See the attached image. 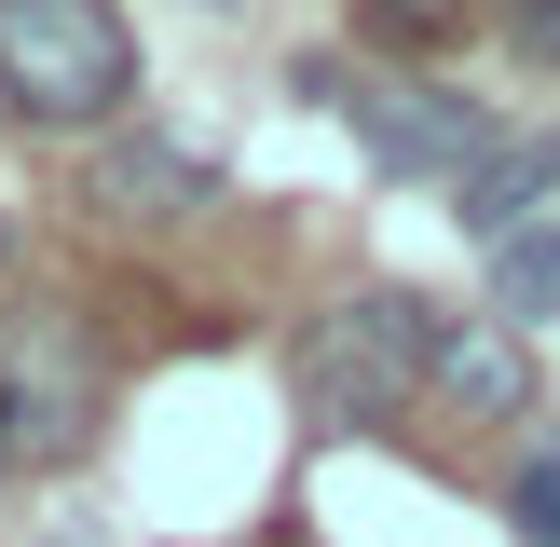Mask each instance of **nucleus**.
Masks as SVG:
<instances>
[{"mask_svg":"<svg viewBox=\"0 0 560 547\" xmlns=\"http://www.w3.org/2000/svg\"><path fill=\"white\" fill-rule=\"evenodd\" d=\"M452 328L465 315L424 301V288H355L342 315L301 328V370H288L301 424H315V438H355V424H383V410H410V383H438Z\"/></svg>","mask_w":560,"mask_h":547,"instance_id":"nucleus-1","label":"nucleus"},{"mask_svg":"<svg viewBox=\"0 0 560 547\" xmlns=\"http://www.w3.org/2000/svg\"><path fill=\"white\" fill-rule=\"evenodd\" d=\"M0 96L27 124H109L137 96L124 0H0Z\"/></svg>","mask_w":560,"mask_h":547,"instance_id":"nucleus-2","label":"nucleus"},{"mask_svg":"<svg viewBox=\"0 0 560 547\" xmlns=\"http://www.w3.org/2000/svg\"><path fill=\"white\" fill-rule=\"evenodd\" d=\"M342 109H355V137H370L383 178H465V164L492 151L479 96H452V82H383V96H342Z\"/></svg>","mask_w":560,"mask_h":547,"instance_id":"nucleus-3","label":"nucleus"},{"mask_svg":"<svg viewBox=\"0 0 560 547\" xmlns=\"http://www.w3.org/2000/svg\"><path fill=\"white\" fill-rule=\"evenodd\" d=\"M82 410H96V356H82L55 315H27L14 328V370H0V438L55 465V452H82Z\"/></svg>","mask_w":560,"mask_h":547,"instance_id":"nucleus-4","label":"nucleus"},{"mask_svg":"<svg viewBox=\"0 0 560 547\" xmlns=\"http://www.w3.org/2000/svg\"><path fill=\"white\" fill-rule=\"evenodd\" d=\"M547 191H560V137H492V151L452 178V219H465L479 246H520Z\"/></svg>","mask_w":560,"mask_h":547,"instance_id":"nucleus-5","label":"nucleus"},{"mask_svg":"<svg viewBox=\"0 0 560 547\" xmlns=\"http://www.w3.org/2000/svg\"><path fill=\"white\" fill-rule=\"evenodd\" d=\"M438 397L479 410V424H520V410H534V356H520V328H452V356H438Z\"/></svg>","mask_w":560,"mask_h":547,"instance_id":"nucleus-6","label":"nucleus"},{"mask_svg":"<svg viewBox=\"0 0 560 547\" xmlns=\"http://www.w3.org/2000/svg\"><path fill=\"white\" fill-rule=\"evenodd\" d=\"M206 191H219V164L191 151V137H124V151H109V206H124V219L206 206Z\"/></svg>","mask_w":560,"mask_h":547,"instance_id":"nucleus-7","label":"nucleus"},{"mask_svg":"<svg viewBox=\"0 0 560 547\" xmlns=\"http://www.w3.org/2000/svg\"><path fill=\"white\" fill-rule=\"evenodd\" d=\"M492 328H547V342H560V233H547V219L520 246H492Z\"/></svg>","mask_w":560,"mask_h":547,"instance_id":"nucleus-8","label":"nucleus"},{"mask_svg":"<svg viewBox=\"0 0 560 547\" xmlns=\"http://www.w3.org/2000/svg\"><path fill=\"white\" fill-rule=\"evenodd\" d=\"M506 520H520L534 547H560V438H547V452H520V492H506Z\"/></svg>","mask_w":560,"mask_h":547,"instance_id":"nucleus-9","label":"nucleus"},{"mask_svg":"<svg viewBox=\"0 0 560 547\" xmlns=\"http://www.w3.org/2000/svg\"><path fill=\"white\" fill-rule=\"evenodd\" d=\"M506 27H520V55H560V0H506Z\"/></svg>","mask_w":560,"mask_h":547,"instance_id":"nucleus-10","label":"nucleus"},{"mask_svg":"<svg viewBox=\"0 0 560 547\" xmlns=\"http://www.w3.org/2000/svg\"><path fill=\"white\" fill-rule=\"evenodd\" d=\"M0 465H14V438H0Z\"/></svg>","mask_w":560,"mask_h":547,"instance_id":"nucleus-11","label":"nucleus"}]
</instances>
